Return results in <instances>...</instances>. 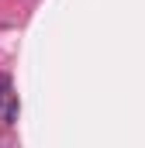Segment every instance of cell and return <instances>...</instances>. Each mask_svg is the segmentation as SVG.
I'll use <instances>...</instances> for the list:
<instances>
[{
    "label": "cell",
    "instance_id": "cell-1",
    "mask_svg": "<svg viewBox=\"0 0 145 148\" xmlns=\"http://www.w3.org/2000/svg\"><path fill=\"white\" fill-rule=\"evenodd\" d=\"M0 121L3 124L17 121V93H14V83L7 73H0Z\"/></svg>",
    "mask_w": 145,
    "mask_h": 148
}]
</instances>
